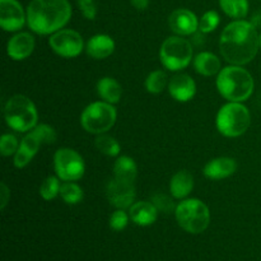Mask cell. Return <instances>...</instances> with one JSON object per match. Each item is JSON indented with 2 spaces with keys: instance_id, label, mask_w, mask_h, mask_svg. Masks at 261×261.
<instances>
[{
  "instance_id": "2e32d148",
  "label": "cell",
  "mask_w": 261,
  "mask_h": 261,
  "mask_svg": "<svg viewBox=\"0 0 261 261\" xmlns=\"http://www.w3.org/2000/svg\"><path fill=\"white\" fill-rule=\"evenodd\" d=\"M42 145V142L40 138L37 137L35 132H30L20 142L19 148H18L17 153L14 154V166L17 168H24L28 163L32 161V158L37 154L38 149Z\"/></svg>"
},
{
  "instance_id": "cb8c5ba5",
  "label": "cell",
  "mask_w": 261,
  "mask_h": 261,
  "mask_svg": "<svg viewBox=\"0 0 261 261\" xmlns=\"http://www.w3.org/2000/svg\"><path fill=\"white\" fill-rule=\"evenodd\" d=\"M219 5L228 17L234 19H242L249 13L247 0H219Z\"/></svg>"
},
{
  "instance_id": "f546056e",
  "label": "cell",
  "mask_w": 261,
  "mask_h": 261,
  "mask_svg": "<svg viewBox=\"0 0 261 261\" xmlns=\"http://www.w3.org/2000/svg\"><path fill=\"white\" fill-rule=\"evenodd\" d=\"M19 148V142H18L17 137L13 134H4L0 139V153L4 157H9V155L15 154Z\"/></svg>"
},
{
  "instance_id": "e575fe53",
  "label": "cell",
  "mask_w": 261,
  "mask_h": 261,
  "mask_svg": "<svg viewBox=\"0 0 261 261\" xmlns=\"http://www.w3.org/2000/svg\"><path fill=\"white\" fill-rule=\"evenodd\" d=\"M0 198H2L0 199V208H2L3 211V209H5V206H7L10 198V191L4 182L0 184Z\"/></svg>"
},
{
  "instance_id": "83f0119b",
  "label": "cell",
  "mask_w": 261,
  "mask_h": 261,
  "mask_svg": "<svg viewBox=\"0 0 261 261\" xmlns=\"http://www.w3.org/2000/svg\"><path fill=\"white\" fill-rule=\"evenodd\" d=\"M60 178L55 177V176H48L45 181L42 182L40 188V195L42 196V199L50 201L53 199H55L56 196L60 194Z\"/></svg>"
},
{
  "instance_id": "1f68e13d",
  "label": "cell",
  "mask_w": 261,
  "mask_h": 261,
  "mask_svg": "<svg viewBox=\"0 0 261 261\" xmlns=\"http://www.w3.org/2000/svg\"><path fill=\"white\" fill-rule=\"evenodd\" d=\"M152 203L154 204L158 212H165V213H172L176 211V205L170 196L165 194H155L152 198Z\"/></svg>"
},
{
  "instance_id": "8d00e7d4",
  "label": "cell",
  "mask_w": 261,
  "mask_h": 261,
  "mask_svg": "<svg viewBox=\"0 0 261 261\" xmlns=\"http://www.w3.org/2000/svg\"><path fill=\"white\" fill-rule=\"evenodd\" d=\"M251 23L255 25V27H261V9L257 10L256 13H254L251 18Z\"/></svg>"
},
{
  "instance_id": "8992f818",
  "label": "cell",
  "mask_w": 261,
  "mask_h": 261,
  "mask_svg": "<svg viewBox=\"0 0 261 261\" xmlns=\"http://www.w3.org/2000/svg\"><path fill=\"white\" fill-rule=\"evenodd\" d=\"M175 216L181 228L193 234L204 232L211 223V212L200 199H184L176 206Z\"/></svg>"
},
{
  "instance_id": "9a60e30c",
  "label": "cell",
  "mask_w": 261,
  "mask_h": 261,
  "mask_svg": "<svg viewBox=\"0 0 261 261\" xmlns=\"http://www.w3.org/2000/svg\"><path fill=\"white\" fill-rule=\"evenodd\" d=\"M35 37L28 32H20L13 36L7 45V54L10 59L20 61L27 59L35 50Z\"/></svg>"
},
{
  "instance_id": "30bf717a",
  "label": "cell",
  "mask_w": 261,
  "mask_h": 261,
  "mask_svg": "<svg viewBox=\"0 0 261 261\" xmlns=\"http://www.w3.org/2000/svg\"><path fill=\"white\" fill-rule=\"evenodd\" d=\"M48 45L61 58H76L84 47L83 38L74 30H60L53 33Z\"/></svg>"
},
{
  "instance_id": "d6986e66",
  "label": "cell",
  "mask_w": 261,
  "mask_h": 261,
  "mask_svg": "<svg viewBox=\"0 0 261 261\" xmlns=\"http://www.w3.org/2000/svg\"><path fill=\"white\" fill-rule=\"evenodd\" d=\"M87 54L96 60L109 58L115 50V42L109 35H96L87 42Z\"/></svg>"
},
{
  "instance_id": "7a4b0ae2",
  "label": "cell",
  "mask_w": 261,
  "mask_h": 261,
  "mask_svg": "<svg viewBox=\"0 0 261 261\" xmlns=\"http://www.w3.org/2000/svg\"><path fill=\"white\" fill-rule=\"evenodd\" d=\"M27 23L38 35H53L71 18L68 0H32L27 7Z\"/></svg>"
},
{
  "instance_id": "836d02e7",
  "label": "cell",
  "mask_w": 261,
  "mask_h": 261,
  "mask_svg": "<svg viewBox=\"0 0 261 261\" xmlns=\"http://www.w3.org/2000/svg\"><path fill=\"white\" fill-rule=\"evenodd\" d=\"M78 7L87 19L93 20L96 18L97 5L94 0H78Z\"/></svg>"
},
{
  "instance_id": "8fae6325",
  "label": "cell",
  "mask_w": 261,
  "mask_h": 261,
  "mask_svg": "<svg viewBox=\"0 0 261 261\" xmlns=\"http://www.w3.org/2000/svg\"><path fill=\"white\" fill-rule=\"evenodd\" d=\"M27 20V13L18 0H0V25L7 32H17Z\"/></svg>"
},
{
  "instance_id": "5bb4252c",
  "label": "cell",
  "mask_w": 261,
  "mask_h": 261,
  "mask_svg": "<svg viewBox=\"0 0 261 261\" xmlns=\"http://www.w3.org/2000/svg\"><path fill=\"white\" fill-rule=\"evenodd\" d=\"M171 97L178 102H188L195 96L196 84L189 74L178 73L171 78L168 83Z\"/></svg>"
},
{
  "instance_id": "4316f807",
  "label": "cell",
  "mask_w": 261,
  "mask_h": 261,
  "mask_svg": "<svg viewBox=\"0 0 261 261\" xmlns=\"http://www.w3.org/2000/svg\"><path fill=\"white\" fill-rule=\"evenodd\" d=\"M167 84V74L163 70H154L145 79V88L149 93L158 94L165 89Z\"/></svg>"
},
{
  "instance_id": "277c9868",
  "label": "cell",
  "mask_w": 261,
  "mask_h": 261,
  "mask_svg": "<svg viewBox=\"0 0 261 261\" xmlns=\"http://www.w3.org/2000/svg\"><path fill=\"white\" fill-rule=\"evenodd\" d=\"M4 117L8 126L15 132H31L37 126V109L35 103L23 94H15L8 99L4 107Z\"/></svg>"
},
{
  "instance_id": "7402d4cb",
  "label": "cell",
  "mask_w": 261,
  "mask_h": 261,
  "mask_svg": "<svg viewBox=\"0 0 261 261\" xmlns=\"http://www.w3.org/2000/svg\"><path fill=\"white\" fill-rule=\"evenodd\" d=\"M97 93L105 102L114 105L120 101L122 96V88L116 79L111 76H105L97 83Z\"/></svg>"
},
{
  "instance_id": "74e56055",
  "label": "cell",
  "mask_w": 261,
  "mask_h": 261,
  "mask_svg": "<svg viewBox=\"0 0 261 261\" xmlns=\"http://www.w3.org/2000/svg\"><path fill=\"white\" fill-rule=\"evenodd\" d=\"M260 48H261V33H260Z\"/></svg>"
},
{
  "instance_id": "d4e9b609",
  "label": "cell",
  "mask_w": 261,
  "mask_h": 261,
  "mask_svg": "<svg viewBox=\"0 0 261 261\" xmlns=\"http://www.w3.org/2000/svg\"><path fill=\"white\" fill-rule=\"evenodd\" d=\"M60 196L69 205H75L83 199V190L73 181H65L60 188Z\"/></svg>"
},
{
  "instance_id": "603a6c76",
  "label": "cell",
  "mask_w": 261,
  "mask_h": 261,
  "mask_svg": "<svg viewBox=\"0 0 261 261\" xmlns=\"http://www.w3.org/2000/svg\"><path fill=\"white\" fill-rule=\"evenodd\" d=\"M114 175L117 180L134 184L138 175L137 163L133 158L127 157V155L119 157L114 165Z\"/></svg>"
},
{
  "instance_id": "ffe728a7",
  "label": "cell",
  "mask_w": 261,
  "mask_h": 261,
  "mask_svg": "<svg viewBox=\"0 0 261 261\" xmlns=\"http://www.w3.org/2000/svg\"><path fill=\"white\" fill-rule=\"evenodd\" d=\"M194 68L200 75L213 76L222 70V64L218 56L214 54L200 53L194 59Z\"/></svg>"
},
{
  "instance_id": "4fadbf2b",
  "label": "cell",
  "mask_w": 261,
  "mask_h": 261,
  "mask_svg": "<svg viewBox=\"0 0 261 261\" xmlns=\"http://www.w3.org/2000/svg\"><path fill=\"white\" fill-rule=\"evenodd\" d=\"M168 24L171 31L178 36H190L199 30V20L195 13L185 8L173 10L168 18Z\"/></svg>"
},
{
  "instance_id": "3957f363",
  "label": "cell",
  "mask_w": 261,
  "mask_h": 261,
  "mask_svg": "<svg viewBox=\"0 0 261 261\" xmlns=\"http://www.w3.org/2000/svg\"><path fill=\"white\" fill-rule=\"evenodd\" d=\"M217 88L229 102H244L254 92V79L241 65L226 66L219 71Z\"/></svg>"
},
{
  "instance_id": "9c48e42d",
  "label": "cell",
  "mask_w": 261,
  "mask_h": 261,
  "mask_svg": "<svg viewBox=\"0 0 261 261\" xmlns=\"http://www.w3.org/2000/svg\"><path fill=\"white\" fill-rule=\"evenodd\" d=\"M54 167L58 177L63 181H76L83 177L84 161L76 150L71 148H60L54 157Z\"/></svg>"
},
{
  "instance_id": "ba28073f",
  "label": "cell",
  "mask_w": 261,
  "mask_h": 261,
  "mask_svg": "<svg viewBox=\"0 0 261 261\" xmlns=\"http://www.w3.org/2000/svg\"><path fill=\"white\" fill-rule=\"evenodd\" d=\"M193 46L182 36H171L162 43L160 50L161 63L166 69L180 71L188 68L193 60Z\"/></svg>"
},
{
  "instance_id": "e0dca14e",
  "label": "cell",
  "mask_w": 261,
  "mask_h": 261,
  "mask_svg": "<svg viewBox=\"0 0 261 261\" xmlns=\"http://www.w3.org/2000/svg\"><path fill=\"white\" fill-rule=\"evenodd\" d=\"M237 170V163L231 157H218L209 161L204 167L203 173L211 180H223L233 175Z\"/></svg>"
},
{
  "instance_id": "44dd1931",
  "label": "cell",
  "mask_w": 261,
  "mask_h": 261,
  "mask_svg": "<svg viewBox=\"0 0 261 261\" xmlns=\"http://www.w3.org/2000/svg\"><path fill=\"white\" fill-rule=\"evenodd\" d=\"M194 189V177L189 171H178L172 176L170 191L175 199H185Z\"/></svg>"
},
{
  "instance_id": "5b68a950",
  "label": "cell",
  "mask_w": 261,
  "mask_h": 261,
  "mask_svg": "<svg viewBox=\"0 0 261 261\" xmlns=\"http://www.w3.org/2000/svg\"><path fill=\"white\" fill-rule=\"evenodd\" d=\"M251 115L241 102H228L217 114V129L227 138H237L247 132Z\"/></svg>"
},
{
  "instance_id": "484cf974",
  "label": "cell",
  "mask_w": 261,
  "mask_h": 261,
  "mask_svg": "<svg viewBox=\"0 0 261 261\" xmlns=\"http://www.w3.org/2000/svg\"><path fill=\"white\" fill-rule=\"evenodd\" d=\"M94 144H96V148L99 152L109 155V157H116V155L120 154V150H121L119 142L115 138L110 137V135H98L94 140Z\"/></svg>"
},
{
  "instance_id": "ac0fdd59",
  "label": "cell",
  "mask_w": 261,
  "mask_h": 261,
  "mask_svg": "<svg viewBox=\"0 0 261 261\" xmlns=\"http://www.w3.org/2000/svg\"><path fill=\"white\" fill-rule=\"evenodd\" d=\"M129 216L135 224L147 227L157 221L158 209L152 201H137L130 206Z\"/></svg>"
},
{
  "instance_id": "4dcf8cb0",
  "label": "cell",
  "mask_w": 261,
  "mask_h": 261,
  "mask_svg": "<svg viewBox=\"0 0 261 261\" xmlns=\"http://www.w3.org/2000/svg\"><path fill=\"white\" fill-rule=\"evenodd\" d=\"M32 130L37 134V137L40 138L42 144H53V143L56 142L58 135H56V132L54 130V127H51L50 125L41 124L37 125V126Z\"/></svg>"
},
{
  "instance_id": "52a82bcc",
  "label": "cell",
  "mask_w": 261,
  "mask_h": 261,
  "mask_svg": "<svg viewBox=\"0 0 261 261\" xmlns=\"http://www.w3.org/2000/svg\"><path fill=\"white\" fill-rule=\"evenodd\" d=\"M117 119L116 109L109 102H93L82 112L81 124L89 134L101 135L109 132Z\"/></svg>"
},
{
  "instance_id": "d6a6232c",
  "label": "cell",
  "mask_w": 261,
  "mask_h": 261,
  "mask_svg": "<svg viewBox=\"0 0 261 261\" xmlns=\"http://www.w3.org/2000/svg\"><path fill=\"white\" fill-rule=\"evenodd\" d=\"M129 218L130 216H127L124 209H117L110 217V227L114 231H122V229L126 228L127 223H129Z\"/></svg>"
},
{
  "instance_id": "d590c367",
  "label": "cell",
  "mask_w": 261,
  "mask_h": 261,
  "mask_svg": "<svg viewBox=\"0 0 261 261\" xmlns=\"http://www.w3.org/2000/svg\"><path fill=\"white\" fill-rule=\"evenodd\" d=\"M130 3L137 10H145L149 5V0H130Z\"/></svg>"
},
{
  "instance_id": "7c38bea8",
  "label": "cell",
  "mask_w": 261,
  "mask_h": 261,
  "mask_svg": "<svg viewBox=\"0 0 261 261\" xmlns=\"http://www.w3.org/2000/svg\"><path fill=\"white\" fill-rule=\"evenodd\" d=\"M106 195L110 204L117 209H126L133 205L135 199L134 184L112 178L106 188Z\"/></svg>"
},
{
  "instance_id": "6da1fadb",
  "label": "cell",
  "mask_w": 261,
  "mask_h": 261,
  "mask_svg": "<svg viewBox=\"0 0 261 261\" xmlns=\"http://www.w3.org/2000/svg\"><path fill=\"white\" fill-rule=\"evenodd\" d=\"M260 47V35L251 22L236 19L223 30L219 50L227 63L245 65L252 61Z\"/></svg>"
},
{
  "instance_id": "f1b7e54d",
  "label": "cell",
  "mask_w": 261,
  "mask_h": 261,
  "mask_svg": "<svg viewBox=\"0 0 261 261\" xmlns=\"http://www.w3.org/2000/svg\"><path fill=\"white\" fill-rule=\"evenodd\" d=\"M221 18L216 10H208L204 13L203 17L199 20V31L203 33H211L219 25Z\"/></svg>"
}]
</instances>
